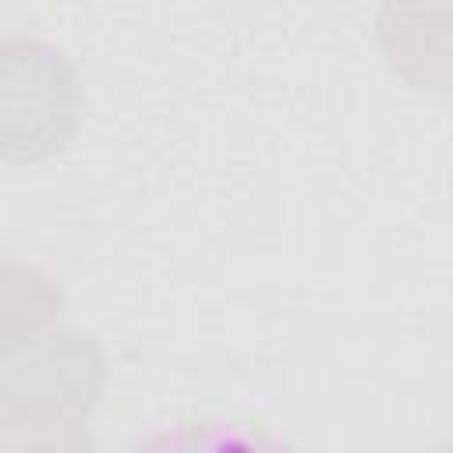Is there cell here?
Instances as JSON below:
<instances>
[{"label":"cell","instance_id":"cell-1","mask_svg":"<svg viewBox=\"0 0 453 453\" xmlns=\"http://www.w3.org/2000/svg\"><path fill=\"white\" fill-rule=\"evenodd\" d=\"M103 393V354L81 333H53L28 347L25 361L7 357L4 439L28 428V446H81V421Z\"/></svg>","mask_w":453,"mask_h":453},{"label":"cell","instance_id":"cell-2","mask_svg":"<svg viewBox=\"0 0 453 453\" xmlns=\"http://www.w3.org/2000/svg\"><path fill=\"white\" fill-rule=\"evenodd\" d=\"M81 85L67 57L42 39H7L0 50V152L7 163H42L81 127Z\"/></svg>","mask_w":453,"mask_h":453},{"label":"cell","instance_id":"cell-3","mask_svg":"<svg viewBox=\"0 0 453 453\" xmlns=\"http://www.w3.org/2000/svg\"><path fill=\"white\" fill-rule=\"evenodd\" d=\"M375 39L396 78L421 92H453V0H382Z\"/></svg>","mask_w":453,"mask_h":453}]
</instances>
